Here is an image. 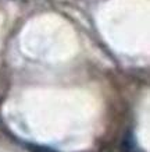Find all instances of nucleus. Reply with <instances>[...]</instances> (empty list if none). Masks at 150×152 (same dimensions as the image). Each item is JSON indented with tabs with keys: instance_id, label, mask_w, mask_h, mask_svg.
Masks as SVG:
<instances>
[{
	"instance_id": "1",
	"label": "nucleus",
	"mask_w": 150,
	"mask_h": 152,
	"mask_svg": "<svg viewBox=\"0 0 150 152\" xmlns=\"http://www.w3.org/2000/svg\"><path fill=\"white\" fill-rule=\"evenodd\" d=\"M25 147H27V149L29 152H57L53 148L47 147V145H41V144L28 142V144H25Z\"/></svg>"
}]
</instances>
